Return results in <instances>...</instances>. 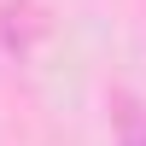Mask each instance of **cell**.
<instances>
[{
	"label": "cell",
	"mask_w": 146,
	"mask_h": 146,
	"mask_svg": "<svg viewBox=\"0 0 146 146\" xmlns=\"http://www.w3.org/2000/svg\"><path fill=\"white\" fill-rule=\"evenodd\" d=\"M117 140L123 146H146V111L129 94H117Z\"/></svg>",
	"instance_id": "6da1fadb"
}]
</instances>
